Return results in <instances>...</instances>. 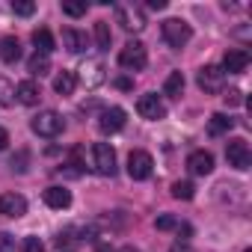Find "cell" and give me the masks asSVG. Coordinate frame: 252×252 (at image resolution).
<instances>
[{"instance_id": "cell-17", "label": "cell", "mask_w": 252, "mask_h": 252, "mask_svg": "<svg viewBox=\"0 0 252 252\" xmlns=\"http://www.w3.org/2000/svg\"><path fill=\"white\" fill-rule=\"evenodd\" d=\"M39 98H42V92H39V86H36L33 80H21V83L15 86V101L33 107V104H39Z\"/></svg>"}, {"instance_id": "cell-16", "label": "cell", "mask_w": 252, "mask_h": 252, "mask_svg": "<svg viewBox=\"0 0 252 252\" xmlns=\"http://www.w3.org/2000/svg\"><path fill=\"white\" fill-rule=\"evenodd\" d=\"M63 45H65V51H71V54H83L86 45H89V39H86V33H80V30H74V27H65V30H63Z\"/></svg>"}, {"instance_id": "cell-39", "label": "cell", "mask_w": 252, "mask_h": 252, "mask_svg": "<svg viewBox=\"0 0 252 252\" xmlns=\"http://www.w3.org/2000/svg\"><path fill=\"white\" fill-rule=\"evenodd\" d=\"M172 252H178V249H172Z\"/></svg>"}, {"instance_id": "cell-27", "label": "cell", "mask_w": 252, "mask_h": 252, "mask_svg": "<svg viewBox=\"0 0 252 252\" xmlns=\"http://www.w3.org/2000/svg\"><path fill=\"white\" fill-rule=\"evenodd\" d=\"M86 0H65L63 3V12L65 15H71V18H80V15H86Z\"/></svg>"}, {"instance_id": "cell-1", "label": "cell", "mask_w": 252, "mask_h": 252, "mask_svg": "<svg viewBox=\"0 0 252 252\" xmlns=\"http://www.w3.org/2000/svg\"><path fill=\"white\" fill-rule=\"evenodd\" d=\"M30 128H33V134H39V137H45V140H54V137L63 134L65 122H63V116H60L57 110H42V113L30 122Z\"/></svg>"}, {"instance_id": "cell-25", "label": "cell", "mask_w": 252, "mask_h": 252, "mask_svg": "<svg viewBox=\"0 0 252 252\" xmlns=\"http://www.w3.org/2000/svg\"><path fill=\"white\" fill-rule=\"evenodd\" d=\"M12 104H15V86L6 77H0V107H12Z\"/></svg>"}, {"instance_id": "cell-37", "label": "cell", "mask_w": 252, "mask_h": 252, "mask_svg": "<svg viewBox=\"0 0 252 252\" xmlns=\"http://www.w3.org/2000/svg\"><path fill=\"white\" fill-rule=\"evenodd\" d=\"M149 9H166V0H149Z\"/></svg>"}, {"instance_id": "cell-31", "label": "cell", "mask_w": 252, "mask_h": 252, "mask_svg": "<svg viewBox=\"0 0 252 252\" xmlns=\"http://www.w3.org/2000/svg\"><path fill=\"white\" fill-rule=\"evenodd\" d=\"M155 225H158L160 231H172V228H178V220H175V217H169V214H160V217L155 220Z\"/></svg>"}, {"instance_id": "cell-38", "label": "cell", "mask_w": 252, "mask_h": 252, "mask_svg": "<svg viewBox=\"0 0 252 252\" xmlns=\"http://www.w3.org/2000/svg\"><path fill=\"white\" fill-rule=\"evenodd\" d=\"M116 86H119V89H131V80H128V77H119Z\"/></svg>"}, {"instance_id": "cell-11", "label": "cell", "mask_w": 252, "mask_h": 252, "mask_svg": "<svg viewBox=\"0 0 252 252\" xmlns=\"http://www.w3.org/2000/svg\"><path fill=\"white\" fill-rule=\"evenodd\" d=\"M246 65H249V51H243V48H228L225 51V57H222V74L228 71V74H240V71H246Z\"/></svg>"}, {"instance_id": "cell-21", "label": "cell", "mask_w": 252, "mask_h": 252, "mask_svg": "<svg viewBox=\"0 0 252 252\" xmlns=\"http://www.w3.org/2000/svg\"><path fill=\"white\" fill-rule=\"evenodd\" d=\"M74 86H77V74H74V71H60V74L54 77V92H57V95H71Z\"/></svg>"}, {"instance_id": "cell-3", "label": "cell", "mask_w": 252, "mask_h": 252, "mask_svg": "<svg viewBox=\"0 0 252 252\" xmlns=\"http://www.w3.org/2000/svg\"><path fill=\"white\" fill-rule=\"evenodd\" d=\"M146 63H149V51L143 42H128L119 51V65L128 71H140V68H146Z\"/></svg>"}, {"instance_id": "cell-33", "label": "cell", "mask_w": 252, "mask_h": 252, "mask_svg": "<svg viewBox=\"0 0 252 252\" xmlns=\"http://www.w3.org/2000/svg\"><path fill=\"white\" fill-rule=\"evenodd\" d=\"M222 98H225V104H228V107H237V104H243V92H240V89H228Z\"/></svg>"}, {"instance_id": "cell-14", "label": "cell", "mask_w": 252, "mask_h": 252, "mask_svg": "<svg viewBox=\"0 0 252 252\" xmlns=\"http://www.w3.org/2000/svg\"><path fill=\"white\" fill-rule=\"evenodd\" d=\"M116 18L125 30H143L146 27V18L140 15L137 6H116Z\"/></svg>"}, {"instance_id": "cell-13", "label": "cell", "mask_w": 252, "mask_h": 252, "mask_svg": "<svg viewBox=\"0 0 252 252\" xmlns=\"http://www.w3.org/2000/svg\"><path fill=\"white\" fill-rule=\"evenodd\" d=\"M187 169H190L193 175H211V172H214V155L205 152V149L193 152V155L187 158Z\"/></svg>"}, {"instance_id": "cell-35", "label": "cell", "mask_w": 252, "mask_h": 252, "mask_svg": "<svg viewBox=\"0 0 252 252\" xmlns=\"http://www.w3.org/2000/svg\"><path fill=\"white\" fill-rule=\"evenodd\" d=\"M24 163H27V152H21V155H18V160L12 158V169H18V172H24V169H27Z\"/></svg>"}, {"instance_id": "cell-23", "label": "cell", "mask_w": 252, "mask_h": 252, "mask_svg": "<svg viewBox=\"0 0 252 252\" xmlns=\"http://www.w3.org/2000/svg\"><path fill=\"white\" fill-rule=\"evenodd\" d=\"M27 71H30L33 77H45V74L51 71V60H48L45 54H36V57H30V63H27Z\"/></svg>"}, {"instance_id": "cell-9", "label": "cell", "mask_w": 252, "mask_h": 252, "mask_svg": "<svg viewBox=\"0 0 252 252\" xmlns=\"http://www.w3.org/2000/svg\"><path fill=\"white\" fill-rule=\"evenodd\" d=\"M77 71H80V83H83L86 89L101 86V83H104V77H107V74H104V63H101V60H86Z\"/></svg>"}, {"instance_id": "cell-30", "label": "cell", "mask_w": 252, "mask_h": 252, "mask_svg": "<svg viewBox=\"0 0 252 252\" xmlns=\"http://www.w3.org/2000/svg\"><path fill=\"white\" fill-rule=\"evenodd\" d=\"M77 243H80V240H74V228H68V231H63V234L57 237V246H60V249H74Z\"/></svg>"}, {"instance_id": "cell-4", "label": "cell", "mask_w": 252, "mask_h": 252, "mask_svg": "<svg viewBox=\"0 0 252 252\" xmlns=\"http://www.w3.org/2000/svg\"><path fill=\"white\" fill-rule=\"evenodd\" d=\"M89 155H92V169L98 175H116V152L110 143H95Z\"/></svg>"}, {"instance_id": "cell-10", "label": "cell", "mask_w": 252, "mask_h": 252, "mask_svg": "<svg viewBox=\"0 0 252 252\" xmlns=\"http://www.w3.org/2000/svg\"><path fill=\"white\" fill-rule=\"evenodd\" d=\"M222 68L220 65H205V68H199V89H205L208 95H217L220 89H222Z\"/></svg>"}, {"instance_id": "cell-26", "label": "cell", "mask_w": 252, "mask_h": 252, "mask_svg": "<svg viewBox=\"0 0 252 252\" xmlns=\"http://www.w3.org/2000/svg\"><path fill=\"white\" fill-rule=\"evenodd\" d=\"M172 196H175V199H184V202L193 199V196H196L193 181H175V184H172Z\"/></svg>"}, {"instance_id": "cell-6", "label": "cell", "mask_w": 252, "mask_h": 252, "mask_svg": "<svg viewBox=\"0 0 252 252\" xmlns=\"http://www.w3.org/2000/svg\"><path fill=\"white\" fill-rule=\"evenodd\" d=\"M152 166H155V160H152V155L149 152H131L128 155V175L134 178V181H146L149 175H152Z\"/></svg>"}, {"instance_id": "cell-32", "label": "cell", "mask_w": 252, "mask_h": 252, "mask_svg": "<svg viewBox=\"0 0 252 252\" xmlns=\"http://www.w3.org/2000/svg\"><path fill=\"white\" fill-rule=\"evenodd\" d=\"M21 249H24V252H45V243H42L39 237H24Z\"/></svg>"}, {"instance_id": "cell-2", "label": "cell", "mask_w": 252, "mask_h": 252, "mask_svg": "<svg viewBox=\"0 0 252 252\" xmlns=\"http://www.w3.org/2000/svg\"><path fill=\"white\" fill-rule=\"evenodd\" d=\"M160 33H163V39H166L169 48H184L193 39V27L187 21H181V18H166L160 24Z\"/></svg>"}, {"instance_id": "cell-8", "label": "cell", "mask_w": 252, "mask_h": 252, "mask_svg": "<svg viewBox=\"0 0 252 252\" xmlns=\"http://www.w3.org/2000/svg\"><path fill=\"white\" fill-rule=\"evenodd\" d=\"M24 214H27V199L21 193H3V196H0V217L18 220Z\"/></svg>"}, {"instance_id": "cell-5", "label": "cell", "mask_w": 252, "mask_h": 252, "mask_svg": "<svg viewBox=\"0 0 252 252\" xmlns=\"http://www.w3.org/2000/svg\"><path fill=\"white\" fill-rule=\"evenodd\" d=\"M225 160H228V166H234V169H249V163H252V152H249V143L243 140V137H234V140H228V146H225Z\"/></svg>"}, {"instance_id": "cell-28", "label": "cell", "mask_w": 252, "mask_h": 252, "mask_svg": "<svg viewBox=\"0 0 252 252\" xmlns=\"http://www.w3.org/2000/svg\"><path fill=\"white\" fill-rule=\"evenodd\" d=\"M68 166H71V175H80V172H83L86 163H83V149H80V146H74V149L68 152Z\"/></svg>"}, {"instance_id": "cell-19", "label": "cell", "mask_w": 252, "mask_h": 252, "mask_svg": "<svg viewBox=\"0 0 252 252\" xmlns=\"http://www.w3.org/2000/svg\"><path fill=\"white\" fill-rule=\"evenodd\" d=\"M0 60L3 63H18L21 60V42L15 36H6V39H0Z\"/></svg>"}, {"instance_id": "cell-24", "label": "cell", "mask_w": 252, "mask_h": 252, "mask_svg": "<svg viewBox=\"0 0 252 252\" xmlns=\"http://www.w3.org/2000/svg\"><path fill=\"white\" fill-rule=\"evenodd\" d=\"M95 42H98V51H110L113 33H110V24H107V21H98V24H95Z\"/></svg>"}, {"instance_id": "cell-29", "label": "cell", "mask_w": 252, "mask_h": 252, "mask_svg": "<svg viewBox=\"0 0 252 252\" xmlns=\"http://www.w3.org/2000/svg\"><path fill=\"white\" fill-rule=\"evenodd\" d=\"M12 12L21 18H30L36 12V3H30V0H12Z\"/></svg>"}, {"instance_id": "cell-12", "label": "cell", "mask_w": 252, "mask_h": 252, "mask_svg": "<svg viewBox=\"0 0 252 252\" xmlns=\"http://www.w3.org/2000/svg\"><path fill=\"white\" fill-rule=\"evenodd\" d=\"M137 113H140L143 119H149V122H158V119L166 116V107H163V101H160L158 95H143V98L137 101Z\"/></svg>"}, {"instance_id": "cell-18", "label": "cell", "mask_w": 252, "mask_h": 252, "mask_svg": "<svg viewBox=\"0 0 252 252\" xmlns=\"http://www.w3.org/2000/svg\"><path fill=\"white\" fill-rule=\"evenodd\" d=\"M231 128H234V119L225 116V113H214V116L208 119V134H211V137H222V134H228Z\"/></svg>"}, {"instance_id": "cell-22", "label": "cell", "mask_w": 252, "mask_h": 252, "mask_svg": "<svg viewBox=\"0 0 252 252\" xmlns=\"http://www.w3.org/2000/svg\"><path fill=\"white\" fill-rule=\"evenodd\" d=\"M184 74L181 71H172L169 77H166V83H163V95H169V98H181V92H184Z\"/></svg>"}, {"instance_id": "cell-36", "label": "cell", "mask_w": 252, "mask_h": 252, "mask_svg": "<svg viewBox=\"0 0 252 252\" xmlns=\"http://www.w3.org/2000/svg\"><path fill=\"white\" fill-rule=\"evenodd\" d=\"M6 146H9V131H6V128H0V152H3Z\"/></svg>"}, {"instance_id": "cell-20", "label": "cell", "mask_w": 252, "mask_h": 252, "mask_svg": "<svg viewBox=\"0 0 252 252\" xmlns=\"http://www.w3.org/2000/svg\"><path fill=\"white\" fill-rule=\"evenodd\" d=\"M33 45H36V54H45V57L57 48L54 33H51V30H45V27H42V30H33Z\"/></svg>"}, {"instance_id": "cell-15", "label": "cell", "mask_w": 252, "mask_h": 252, "mask_svg": "<svg viewBox=\"0 0 252 252\" xmlns=\"http://www.w3.org/2000/svg\"><path fill=\"white\" fill-rule=\"evenodd\" d=\"M42 199H45V205L54 208V211H65V208L71 205V193H68L65 187H48V190L42 193Z\"/></svg>"}, {"instance_id": "cell-7", "label": "cell", "mask_w": 252, "mask_h": 252, "mask_svg": "<svg viewBox=\"0 0 252 252\" xmlns=\"http://www.w3.org/2000/svg\"><path fill=\"white\" fill-rule=\"evenodd\" d=\"M125 119H128V113L122 107H107L98 116V128H101V134H116V131L125 128Z\"/></svg>"}, {"instance_id": "cell-34", "label": "cell", "mask_w": 252, "mask_h": 252, "mask_svg": "<svg viewBox=\"0 0 252 252\" xmlns=\"http://www.w3.org/2000/svg\"><path fill=\"white\" fill-rule=\"evenodd\" d=\"M15 249V237L6 234V231H0V252H12Z\"/></svg>"}]
</instances>
